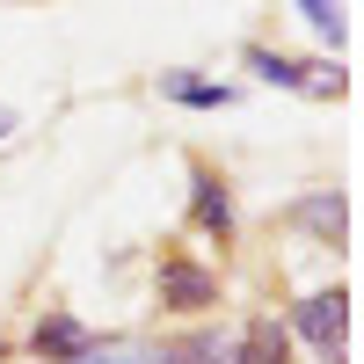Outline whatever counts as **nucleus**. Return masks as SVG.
<instances>
[{
	"label": "nucleus",
	"mask_w": 364,
	"mask_h": 364,
	"mask_svg": "<svg viewBox=\"0 0 364 364\" xmlns=\"http://www.w3.org/2000/svg\"><path fill=\"white\" fill-rule=\"evenodd\" d=\"M284 336L306 343L314 364H350V284H314L291 299Z\"/></svg>",
	"instance_id": "nucleus-1"
},
{
	"label": "nucleus",
	"mask_w": 364,
	"mask_h": 364,
	"mask_svg": "<svg viewBox=\"0 0 364 364\" xmlns=\"http://www.w3.org/2000/svg\"><path fill=\"white\" fill-rule=\"evenodd\" d=\"M240 66H248V80L284 87V95H306V102H343L350 95V73L336 58H291L277 44H240Z\"/></svg>",
	"instance_id": "nucleus-2"
},
{
	"label": "nucleus",
	"mask_w": 364,
	"mask_h": 364,
	"mask_svg": "<svg viewBox=\"0 0 364 364\" xmlns=\"http://www.w3.org/2000/svg\"><path fill=\"white\" fill-rule=\"evenodd\" d=\"M219 269L211 262H197L190 248H161V262H154V306L161 314H182V321H197V314H211L219 306Z\"/></svg>",
	"instance_id": "nucleus-3"
},
{
	"label": "nucleus",
	"mask_w": 364,
	"mask_h": 364,
	"mask_svg": "<svg viewBox=\"0 0 364 364\" xmlns=\"http://www.w3.org/2000/svg\"><path fill=\"white\" fill-rule=\"evenodd\" d=\"M284 233L306 240V248H350V190L343 182H321V190H299L284 204Z\"/></svg>",
	"instance_id": "nucleus-4"
},
{
	"label": "nucleus",
	"mask_w": 364,
	"mask_h": 364,
	"mask_svg": "<svg viewBox=\"0 0 364 364\" xmlns=\"http://www.w3.org/2000/svg\"><path fill=\"white\" fill-rule=\"evenodd\" d=\"M182 226H190L197 240H219V248H233V240H240L233 182L211 168V161H190V204H182Z\"/></svg>",
	"instance_id": "nucleus-5"
},
{
	"label": "nucleus",
	"mask_w": 364,
	"mask_h": 364,
	"mask_svg": "<svg viewBox=\"0 0 364 364\" xmlns=\"http://www.w3.org/2000/svg\"><path fill=\"white\" fill-rule=\"evenodd\" d=\"M87 343H95V328H87L80 314H66V306H44L37 321H29V336H22V350L37 364H73Z\"/></svg>",
	"instance_id": "nucleus-6"
},
{
	"label": "nucleus",
	"mask_w": 364,
	"mask_h": 364,
	"mask_svg": "<svg viewBox=\"0 0 364 364\" xmlns=\"http://www.w3.org/2000/svg\"><path fill=\"white\" fill-rule=\"evenodd\" d=\"M291 350H299V343L284 336L277 314H248V321H240V336L226 343V364H299Z\"/></svg>",
	"instance_id": "nucleus-7"
},
{
	"label": "nucleus",
	"mask_w": 364,
	"mask_h": 364,
	"mask_svg": "<svg viewBox=\"0 0 364 364\" xmlns=\"http://www.w3.org/2000/svg\"><path fill=\"white\" fill-rule=\"evenodd\" d=\"M161 102H175V109H197V117H219V109H233L240 102V87L233 80H211V73H161Z\"/></svg>",
	"instance_id": "nucleus-8"
},
{
	"label": "nucleus",
	"mask_w": 364,
	"mask_h": 364,
	"mask_svg": "<svg viewBox=\"0 0 364 364\" xmlns=\"http://www.w3.org/2000/svg\"><path fill=\"white\" fill-rule=\"evenodd\" d=\"M226 343L233 336H219V328H190V336L154 343V364H226Z\"/></svg>",
	"instance_id": "nucleus-9"
},
{
	"label": "nucleus",
	"mask_w": 364,
	"mask_h": 364,
	"mask_svg": "<svg viewBox=\"0 0 364 364\" xmlns=\"http://www.w3.org/2000/svg\"><path fill=\"white\" fill-rule=\"evenodd\" d=\"M291 8H299V22H306V29H314V37H321L328 51H343V44H350V22H343V0H291Z\"/></svg>",
	"instance_id": "nucleus-10"
},
{
	"label": "nucleus",
	"mask_w": 364,
	"mask_h": 364,
	"mask_svg": "<svg viewBox=\"0 0 364 364\" xmlns=\"http://www.w3.org/2000/svg\"><path fill=\"white\" fill-rule=\"evenodd\" d=\"M73 364H154V343L146 336H95Z\"/></svg>",
	"instance_id": "nucleus-11"
},
{
	"label": "nucleus",
	"mask_w": 364,
	"mask_h": 364,
	"mask_svg": "<svg viewBox=\"0 0 364 364\" xmlns=\"http://www.w3.org/2000/svg\"><path fill=\"white\" fill-rule=\"evenodd\" d=\"M15 124H22V117H15L8 102H0V146H8V139H15Z\"/></svg>",
	"instance_id": "nucleus-12"
},
{
	"label": "nucleus",
	"mask_w": 364,
	"mask_h": 364,
	"mask_svg": "<svg viewBox=\"0 0 364 364\" xmlns=\"http://www.w3.org/2000/svg\"><path fill=\"white\" fill-rule=\"evenodd\" d=\"M8 357H15V350H8V336H0V364H8Z\"/></svg>",
	"instance_id": "nucleus-13"
}]
</instances>
